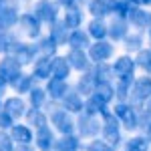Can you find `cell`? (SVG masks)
Returning a JSON list of instances; mask_svg holds the SVG:
<instances>
[{"label": "cell", "mask_w": 151, "mask_h": 151, "mask_svg": "<svg viewBox=\"0 0 151 151\" xmlns=\"http://www.w3.org/2000/svg\"><path fill=\"white\" fill-rule=\"evenodd\" d=\"M129 151H147V141L133 139L131 143H129Z\"/></svg>", "instance_id": "obj_1"}, {"label": "cell", "mask_w": 151, "mask_h": 151, "mask_svg": "<svg viewBox=\"0 0 151 151\" xmlns=\"http://www.w3.org/2000/svg\"><path fill=\"white\" fill-rule=\"evenodd\" d=\"M14 137H16L18 141H24V143H26V141H30V133H28L24 127H16L14 129Z\"/></svg>", "instance_id": "obj_2"}, {"label": "cell", "mask_w": 151, "mask_h": 151, "mask_svg": "<svg viewBox=\"0 0 151 151\" xmlns=\"http://www.w3.org/2000/svg\"><path fill=\"white\" fill-rule=\"evenodd\" d=\"M38 139H40V147H42V149H47V147H50V137H48L47 133H45V131H42V133H40V135H38Z\"/></svg>", "instance_id": "obj_3"}, {"label": "cell", "mask_w": 151, "mask_h": 151, "mask_svg": "<svg viewBox=\"0 0 151 151\" xmlns=\"http://www.w3.org/2000/svg\"><path fill=\"white\" fill-rule=\"evenodd\" d=\"M75 147H77L75 139H69V143H60V151H75Z\"/></svg>", "instance_id": "obj_4"}, {"label": "cell", "mask_w": 151, "mask_h": 151, "mask_svg": "<svg viewBox=\"0 0 151 151\" xmlns=\"http://www.w3.org/2000/svg\"><path fill=\"white\" fill-rule=\"evenodd\" d=\"M91 151H111V147H107L103 143H93L91 145Z\"/></svg>", "instance_id": "obj_5"}, {"label": "cell", "mask_w": 151, "mask_h": 151, "mask_svg": "<svg viewBox=\"0 0 151 151\" xmlns=\"http://www.w3.org/2000/svg\"><path fill=\"white\" fill-rule=\"evenodd\" d=\"M0 151H12L8 139H0Z\"/></svg>", "instance_id": "obj_6"}, {"label": "cell", "mask_w": 151, "mask_h": 151, "mask_svg": "<svg viewBox=\"0 0 151 151\" xmlns=\"http://www.w3.org/2000/svg\"><path fill=\"white\" fill-rule=\"evenodd\" d=\"M20 151H28V149H20Z\"/></svg>", "instance_id": "obj_7"}]
</instances>
